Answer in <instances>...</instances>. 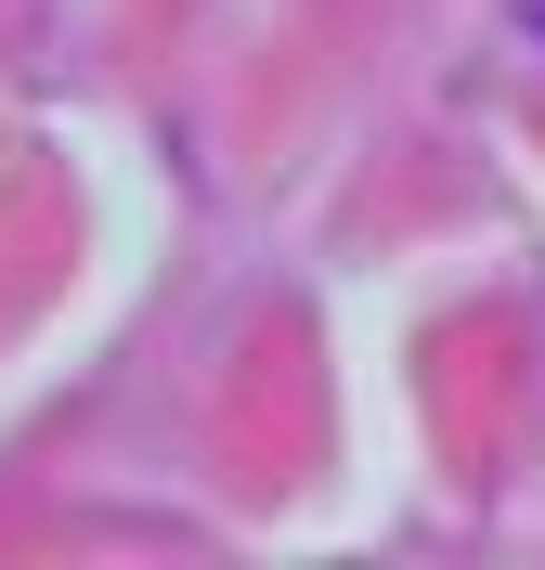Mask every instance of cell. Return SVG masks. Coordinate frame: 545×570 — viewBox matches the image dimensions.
I'll use <instances>...</instances> for the list:
<instances>
[]
</instances>
